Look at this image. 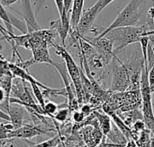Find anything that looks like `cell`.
I'll return each mask as SVG.
<instances>
[{
    "label": "cell",
    "instance_id": "9c48e42d",
    "mask_svg": "<svg viewBox=\"0 0 154 147\" xmlns=\"http://www.w3.org/2000/svg\"><path fill=\"white\" fill-rule=\"evenodd\" d=\"M113 57H113L111 55L101 54V53H98L97 51L95 52L94 54H92L91 56H89L88 57H87L86 60H87L88 67L90 69V73H94V72L99 71V70H104L105 67L111 63Z\"/></svg>",
    "mask_w": 154,
    "mask_h": 147
},
{
    "label": "cell",
    "instance_id": "7402d4cb",
    "mask_svg": "<svg viewBox=\"0 0 154 147\" xmlns=\"http://www.w3.org/2000/svg\"><path fill=\"white\" fill-rule=\"evenodd\" d=\"M133 127H134V130L136 131V132H143V130H145L146 128V125H145V122L143 120H141V119H138L136 121L134 122L133 124Z\"/></svg>",
    "mask_w": 154,
    "mask_h": 147
},
{
    "label": "cell",
    "instance_id": "1f68e13d",
    "mask_svg": "<svg viewBox=\"0 0 154 147\" xmlns=\"http://www.w3.org/2000/svg\"><path fill=\"white\" fill-rule=\"evenodd\" d=\"M151 34H154V31H148V32H146L145 36H148V35H151Z\"/></svg>",
    "mask_w": 154,
    "mask_h": 147
},
{
    "label": "cell",
    "instance_id": "52a82bcc",
    "mask_svg": "<svg viewBox=\"0 0 154 147\" xmlns=\"http://www.w3.org/2000/svg\"><path fill=\"white\" fill-rule=\"evenodd\" d=\"M100 4H101V0H98L93 6L87 9H83L77 28L79 33L81 36H86L90 31L92 26L94 25V22L96 18L101 12Z\"/></svg>",
    "mask_w": 154,
    "mask_h": 147
},
{
    "label": "cell",
    "instance_id": "83f0119b",
    "mask_svg": "<svg viewBox=\"0 0 154 147\" xmlns=\"http://www.w3.org/2000/svg\"><path fill=\"white\" fill-rule=\"evenodd\" d=\"M57 10L59 12V15L62 16L63 12H64V4H63V0H54Z\"/></svg>",
    "mask_w": 154,
    "mask_h": 147
},
{
    "label": "cell",
    "instance_id": "d6a6232c",
    "mask_svg": "<svg viewBox=\"0 0 154 147\" xmlns=\"http://www.w3.org/2000/svg\"><path fill=\"white\" fill-rule=\"evenodd\" d=\"M152 49H153V52H154V42L152 43Z\"/></svg>",
    "mask_w": 154,
    "mask_h": 147
},
{
    "label": "cell",
    "instance_id": "e0dca14e",
    "mask_svg": "<svg viewBox=\"0 0 154 147\" xmlns=\"http://www.w3.org/2000/svg\"><path fill=\"white\" fill-rule=\"evenodd\" d=\"M26 144L29 145V147H55L60 143V137H55L53 138H51L47 141H44L40 144H35L31 142L30 140H24Z\"/></svg>",
    "mask_w": 154,
    "mask_h": 147
},
{
    "label": "cell",
    "instance_id": "3957f363",
    "mask_svg": "<svg viewBox=\"0 0 154 147\" xmlns=\"http://www.w3.org/2000/svg\"><path fill=\"white\" fill-rule=\"evenodd\" d=\"M52 47L55 48V49H56L55 53L57 55L60 56L64 60V63H65L66 67H67L68 74H69V77L73 83V86H74L76 95H77V99H78L79 102V103L86 102V101H87L86 97L87 96H86V93L84 92L83 85H82L80 68L77 66L73 57L69 53V51L65 49V47L58 45L56 43H54Z\"/></svg>",
    "mask_w": 154,
    "mask_h": 147
},
{
    "label": "cell",
    "instance_id": "8fae6325",
    "mask_svg": "<svg viewBox=\"0 0 154 147\" xmlns=\"http://www.w3.org/2000/svg\"><path fill=\"white\" fill-rule=\"evenodd\" d=\"M21 4L23 7V17L27 26V31H33L39 30L40 27L36 22L30 0H21Z\"/></svg>",
    "mask_w": 154,
    "mask_h": 147
},
{
    "label": "cell",
    "instance_id": "4fadbf2b",
    "mask_svg": "<svg viewBox=\"0 0 154 147\" xmlns=\"http://www.w3.org/2000/svg\"><path fill=\"white\" fill-rule=\"evenodd\" d=\"M100 130L102 131L104 136H107L108 133L111 131L112 129V123H111V117L107 114V113H100L98 111H94L93 112Z\"/></svg>",
    "mask_w": 154,
    "mask_h": 147
},
{
    "label": "cell",
    "instance_id": "4316f807",
    "mask_svg": "<svg viewBox=\"0 0 154 147\" xmlns=\"http://www.w3.org/2000/svg\"><path fill=\"white\" fill-rule=\"evenodd\" d=\"M80 111L85 115V116H88V115H91L93 113V110H92V106L89 105V104H84L81 109H80Z\"/></svg>",
    "mask_w": 154,
    "mask_h": 147
},
{
    "label": "cell",
    "instance_id": "5bb4252c",
    "mask_svg": "<svg viewBox=\"0 0 154 147\" xmlns=\"http://www.w3.org/2000/svg\"><path fill=\"white\" fill-rule=\"evenodd\" d=\"M113 143H116V144H125L126 145V137L124 136V134L121 132V130L119 128H117L116 126L114 127V128L111 129V131L108 133V135L106 136Z\"/></svg>",
    "mask_w": 154,
    "mask_h": 147
},
{
    "label": "cell",
    "instance_id": "7a4b0ae2",
    "mask_svg": "<svg viewBox=\"0 0 154 147\" xmlns=\"http://www.w3.org/2000/svg\"><path fill=\"white\" fill-rule=\"evenodd\" d=\"M147 31L143 25L117 27L108 31L105 36L110 39L114 44V55L123 52L126 47L131 44L137 43L141 38L145 36Z\"/></svg>",
    "mask_w": 154,
    "mask_h": 147
},
{
    "label": "cell",
    "instance_id": "d6986e66",
    "mask_svg": "<svg viewBox=\"0 0 154 147\" xmlns=\"http://www.w3.org/2000/svg\"><path fill=\"white\" fill-rule=\"evenodd\" d=\"M69 112H70V110L68 108V106L60 108V109L59 108L58 111L53 116V119L58 121V122H60V123H63V122H65L68 119Z\"/></svg>",
    "mask_w": 154,
    "mask_h": 147
},
{
    "label": "cell",
    "instance_id": "603a6c76",
    "mask_svg": "<svg viewBox=\"0 0 154 147\" xmlns=\"http://www.w3.org/2000/svg\"><path fill=\"white\" fill-rule=\"evenodd\" d=\"M148 79H149L151 92L152 93H154V65L150 68H148Z\"/></svg>",
    "mask_w": 154,
    "mask_h": 147
},
{
    "label": "cell",
    "instance_id": "9a60e30c",
    "mask_svg": "<svg viewBox=\"0 0 154 147\" xmlns=\"http://www.w3.org/2000/svg\"><path fill=\"white\" fill-rule=\"evenodd\" d=\"M29 84H30V86H31V88H32V94H33V96L35 97V99H36L38 104H39V105L42 108V110H43V106H44V104H45L46 99H45V97H44V95H43V93H42V90H41V86H40L39 84H35V83H30Z\"/></svg>",
    "mask_w": 154,
    "mask_h": 147
},
{
    "label": "cell",
    "instance_id": "30bf717a",
    "mask_svg": "<svg viewBox=\"0 0 154 147\" xmlns=\"http://www.w3.org/2000/svg\"><path fill=\"white\" fill-rule=\"evenodd\" d=\"M8 115L10 117V122L14 126V129L21 128L25 123V114L26 110L25 108L22 105L10 103Z\"/></svg>",
    "mask_w": 154,
    "mask_h": 147
},
{
    "label": "cell",
    "instance_id": "6da1fadb",
    "mask_svg": "<svg viewBox=\"0 0 154 147\" xmlns=\"http://www.w3.org/2000/svg\"><path fill=\"white\" fill-rule=\"evenodd\" d=\"M149 3V0H130L128 4L118 13L114 22L107 28H105L100 35L96 37H104L108 31L117 27L140 26V22L144 18L146 20V14L149 9H147V6Z\"/></svg>",
    "mask_w": 154,
    "mask_h": 147
},
{
    "label": "cell",
    "instance_id": "2e32d148",
    "mask_svg": "<svg viewBox=\"0 0 154 147\" xmlns=\"http://www.w3.org/2000/svg\"><path fill=\"white\" fill-rule=\"evenodd\" d=\"M14 129L10 121L0 123V140H8L11 132Z\"/></svg>",
    "mask_w": 154,
    "mask_h": 147
},
{
    "label": "cell",
    "instance_id": "cb8c5ba5",
    "mask_svg": "<svg viewBox=\"0 0 154 147\" xmlns=\"http://www.w3.org/2000/svg\"><path fill=\"white\" fill-rule=\"evenodd\" d=\"M85 115L81 112V111H79V110H74L73 112H72V119L75 121V122H77V123H80V122H82V121H84V119H85Z\"/></svg>",
    "mask_w": 154,
    "mask_h": 147
},
{
    "label": "cell",
    "instance_id": "f1b7e54d",
    "mask_svg": "<svg viewBox=\"0 0 154 147\" xmlns=\"http://www.w3.org/2000/svg\"><path fill=\"white\" fill-rule=\"evenodd\" d=\"M17 1H19V0H0V2H1V4H3V6H7V7H10L12 4H15Z\"/></svg>",
    "mask_w": 154,
    "mask_h": 147
},
{
    "label": "cell",
    "instance_id": "ffe728a7",
    "mask_svg": "<svg viewBox=\"0 0 154 147\" xmlns=\"http://www.w3.org/2000/svg\"><path fill=\"white\" fill-rule=\"evenodd\" d=\"M4 7L5 6H3V4L0 2V20H2L5 22L7 31H9L10 32H13V27L14 26H13L11 20H10V14L7 13V12L5 11V9Z\"/></svg>",
    "mask_w": 154,
    "mask_h": 147
},
{
    "label": "cell",
    "instance_id": "f546056e",
    "mask_svg": "<svg viewBox=\"0 0 154 147\" xmlns=\"http://www.w3.org/2000/svg\"><path fill=\"white\" fill-rule=\"evenodd\" d=\"M0 119H2L4 121H10L9 115L6 112H5L4 110H2L1 109H0Z\"/></svg>",
    "mask_w": 154,
    "mask_h": 147
},
{
    "label": "cell",
    "instance_id": "4dcf8cb0",
    "mask_svg": "<svg viewBox=\"0 0 154 147\" xmlns=\"http://www.w3.org/2000/svg\"><path fill=\"white\" fill-rule=\"evenodd\" d=\"M114 0H101V4H100V10L103 11L109 4H111Z\"/></svg>",
    "mask_w": 154,
    "mask_h": 147
},
{
    "label": "cell",
    "instance_id": "7c38bea8",
    "mask_svg": "<svg viewBox=\"0 0 154 147\" xmlns=\"http://www.w3.org/2000/svg\"><path fill=\"white\" fill-rule=\"evenodd\" d=\"M85 0H74L70 13V30H77L78 24L84 9Z\"/></svg>",
    "mask_w": 154,
    "mask_h": 147
},
{
    "label": "cell",
    "instance_id": "484cf974",
    "mask_svg": "<svg viewBox=\"0 0 154 147\" xmlns=\"http://www.w3.org/2000/svg\"><path fill=\"white\" fill-rule=\"evenodd\" d=\"M96 147H126V145L125 144H116V143H106L101 142L99 145H97Z\"/></svg>",
    "mask_w": 154,
    "mask_h": 147
},
{
    "label": "cell",
    "instance_id": "277c9868",
    "mask_svg": "<svg viewBox=\"0 0 154 147\" xmlns=\"http://www.w3.org/2000/svg\"><path fill=\"white\" fill-rule=\"evenodd\" d=\"M141 98H142V108H143V117L148 130L154 134V112L152 101V92L149 84L148 79V66L144 65L142 76H141Z\"/></svg>",
    "mask_w": 154,
    "mask_h": 147
},
{
    "label": "cell",
    "instance_id": "8992f818",
    "mask_svg": "<svg viewBox=\"0 0 154 147\" xmlns=\"http://www.w3.org/2000/svg\"><path fill=\"white\" fill-rule=\"evenodd\" d=\"M54 131L51 127H48L44 124H26L24 123L21 128L14 129L10 136L9 139L11 138H20L23 140H30L33 137L47 135L50 132Z\"/></svg>",
    "mask_w": 154,
    "mask_h": 147
},
{
    "label": "cell",
    "instance_id": "ba28073f",
    "mask_svg": "<svg viewBox=\"0 0 154 147\" xmlns=\"http://www.w3.org/2000/svg\"><path fill=\"white\" fill-rule=\"evenodd\" d=\"M82 39H84L87 42H88L90 45H92L95 49L101 54L105 55H111L113 57H116L114 55V44L113 41L108 39L106 36L98 38V37H92L89 38L87 35L86 36H81Z\"/></svg>",
    "mask_w": 154,
    "mask_h": 147
},
{
    "label": "cell",
    "instance_id": "5b68a950",
    "mask_svg": "<svg viewBox=\"0 0 154 147\" xmlns=\"http://www.w3.org/2000/svg\"><path fill=\"white\" fill-rule=\"evenodd\" d=\"M112 84L111 91L124 93L130 88L131 73L125 62L120 61L117 57H113L112 61Z\"/></svg>",
    "mask_w": 154,
    "mask_h": 147
},
{
    "label": "cell",
    "instance_id": "ac0fdd59",
    "mask_svg": "<svg viewBox=\"0 0 154 147\" xmlns=\"http://www.w3.org/2000/svg\"><path fill=\"white\" fill-rule=\"evenodd\" d=\"M58 110H59V105L56 104L55 102L51 101H45V104L43 106V112L45 116H49L50 118L53 119V116L58 111Z\"/></svg>",
    "mask_w": 154,
    "mask_h": 147
},
{
    "label": "cell",
    "instance_id": "d4e9b609",
    "mask_svg": "<svg viewBox=\"0 0 154 147\" xmlns=\"http://www.w3.org/2000/svg\"><path fill=\"white\" fill-rule=\"evenodd\" d=\"M73 1L74 0H63V4H64V12L63 13L70 16V13H71V9H72V4H73ZM63 15V14H62Z\"/></svg>",
    "mask_w": 154,
    "mask_h": 147
},
{
    "label": "cell",
    "instance_id": "44dd1931",
    "mask_svg": "<svg viewBox=\"0 0 154 147\" xmlns=\"http://www.w3.org/2000/svg\"><path fill=\"white\" fill-rule=\"evenodd\" d=\"M13 75L10 68V63L4 58H0V76Z\"/></svg>",
    "mask_w": 154,
    "mask_h": 147
}]
</instances>
